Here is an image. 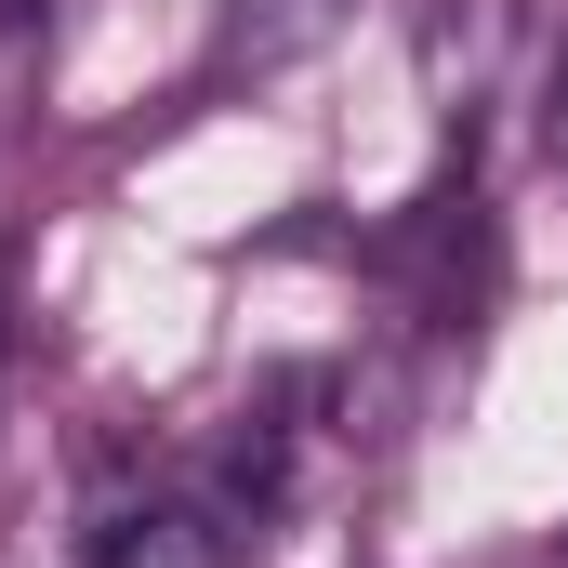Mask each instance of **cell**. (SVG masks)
<instances>
[{"label":"cell","mask_w":568,"mask_h":568,"mask_svg":"<svg viewBox=\"0 0 568 568\" xmlns=\"http://www.w3.org/2000/svg\"><path fill=\"white\" fill-rule=\"evenodd\" d=\"M0 568H40V556H27V542H0Z\"/></svg>","instance_id":"obj_2"},{"label":"cell","mask_w":568,"mask_h":568,"mask_svg":"<svg viewBox=\"0 0 568 568\" xmlns=\"http://www.w3.org/2000/svg\"><path fill=\"white\" fill-rule=\"evenodd\" d=\"M0 13H27V0H0Z\"/></svg>","instance_id":"obj_3"},{"label":"cell","mask_w":568,"mask_h":568,"mask_svg":"<svg viewBox=\"0 0 568 568\" xmlns=\"http://www.w3.org/2000/svg\"><path fill=\"white\" fill-rule=\"evenodd\" d=\"M239 529H252L239 489H159L93 529V568H239Z\"/></svg>","instance_id":"obj_1"}]
</instances>
